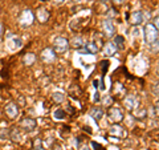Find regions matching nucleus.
<instances>
[{
	"label": "nucleus",
	"instance_id": "nucleus-1",
	"mask_svg": "<svg viewBox=\"0 0 159 150\" xmlns=\"http://www.w3.org/2000/svg\"><path fill=\"white\" fill-rule=\"evenodd\" d=\"M33 21H34L33 12L31 11V9H24V11L21 12V15H20V17H19L20 26H21L23 28H27V27H31L33 24Z\"/></svg>",
	"mask_w": 159,
	"mask_h": 150
},
{
	"label": "nucleus",
	"instance_id": "nucleus-2",
	"mask_svg": "<svg viewBox=\"0 0 159 150\" xmlns=\"http://www.w3.org/2000/svg\"><path fill=\"white\" fill-rule=\"evenodd\" d=\"M145 40L147 44H151L155 40H158V31L151 23L146 24V27H145Z\"/></svg>",
	"mask_w": 159,
	"mask_h": 150
},
{
	"label": "nucleus",
	"instance_id": "nucleus-3",
	"mask_svg": "<svg viewBox=\"0 0 159 150\" xmlns=\"http://www.w3.org/2000/svg\"><path fill=\"white\" fill-rule=\"evenodd\" d=\"M69 48V41L65 37H57L53 43V51L56 53H65Z\"/></svg>",
	"mask_w": 159,
	"mask_h": 150
},
{
	"label": "nucleus",
	"instance_id": "nucleus-4",
	"mask_svg": "<svg viewBox=\"0 0 159 150\" xmlns=\"http://www.w3.org/2000/svg\"><path fill=\"white\" fill-rule=\"evenodd\" d=\"M109 134L117 139H121V138L126 137V130L119 124H114V125H111V128L109 129Z\"/></svg>",
	"mask_w": 159,
	"mask_h": 150
},
{
	"label": "nucleus",
	"instance_id": "nucleus-5",
	"mask_svg": "<svg viewBox=\"0 0 159 150\" xmlns=\"http://www.w3.org/2000/svg\"><path fill=\"white\" fill-rule=\"evenodd\" d=\"M107 117H109V121H110V122L119 124L123 120V114H122V112L119 110L118 108H110L107 110Z\"/></svg>",
	"mask_w": 159,
	"mask_h": 150
},
{
	"label": "nucleus",
	"instance_id": "nucleus-6",
	"mask_svg": "<svg viewBox=\"0 0 159 150\" xmlns=\"http://www.w3.org/2000/svg\"><path fill=\"white\" fill-rule=\"evenodd\" d=\"M36 126H37V122H36V120H33V118L25 117L20 121V128L25 132H33L34 129H36Z\"/></svg>",
	"mask_w": 159,
	"mask_h": 150
},
{
	"label": "nucleus",
	"instance_id": "nucleus-7",
	"mask_svg": "<svg viewBox=\"0 0 159 150\" xmlns=\"http://www.w3.org/2000/svg\"><path fill=\"white\" fill-rule=\"evenodd\" d=\"M4 110H6V116L8 118L13 120L19 116V105L15 104V102H9L6 105V109H4Z\"/></svg>",
	"mask_w": 159,
	"mask_h": 150
},
{
	"label": "nucleus",
	"instance_id": "nucleus-8",
	"mask_svg": "<svg viewBox=\"0 0 159 150\" xmlns=\"http://www.w3.org/2000/svg\"><path fill=\"white\" fill-rule=\"evenodd\" d=\"M102 31L103 33H105V36L107 37H111L116 35V27H114V24L111 20H103L102 21Z\"/></svg>",
	"mask_w": 159,
	"mask_h": 150
},
{
	"label": "nucleus",
	"instance_id": "nucleus-9",
	"mask_svg": "<svg viewBox=\"0 0 159 150\" xmlns=\"http://www.w3.org/2000/svg\"><path fill=\"white\" fill-rule=\"evenodd\" d=\"M56 59V52L53 51V48H45L41 52V60L44 63H53Z\"/></svg>",
	"mask_w": 159,
	"mask_h": 150
},
{
	"label": "nucleus",
	"instance_id": "nucleus-10",
	"mask_svg": "<svg viewBox=\"0 0 159 150\" xmlns=\"http://www.w3.org/2000/svg\"><path fill=\"white\" fill-rule=\"evenodd\" d=\"M137 97L134 96V94H127V96L125 97V100H123V105H125V108L127 109V110H133L134 108L137 106Z\"/></svg>",
	"mask_w": 159,
	"mask_h": 150
},
{
	"label": "nucleus",
	"instance_id": "nucleus-11",
	"mask_svg": "<svg viewBox=\"0 0 159 150\" xmlns=\"http://www.w3.org/2000/svg\"><path fill=\"white\" fill-rule=\"evenodd\" d=\"M143 21V13L141 11H134L130 15V23L133 26H139Z\"/></svg>",
	"mask_w": 159,
	"mask_h": 150
},
{
	"label": "nucleus",
	"instance_id": "nucleus-12",
	"mask_svg": "<svg viewBox=\"0 0 159 150\" xmlns=\"http://www.w3.org/2000/svg\"><path fill=\"white\" fill-rule=\"evenodd\" d=\"M36 16H37V20L40 23H47L48 21V19H49V12L47 11L45 8H40L37 9V13H36Z\"/></svg>",
	"mask_w": 159,
	"mask_h": 150
},
{
	"label": "nucleus",
	"instance_id": "nucleus-13",
	"mask_svg": "<svg viewBox=\"0 0 159 150\" xmlns=\"http://www.w3.org/2000/svg\"><path fill=\"white\" fill-rule=\"evenodd\" d=\"M98 51H99V48H98V45L94 41H89V43L85 44V52L86 53L96 54V53H98Z\"/></svg>",
	"mask_w": 159,
	"mask_h": 150
},
{
	"label": "nucleus",
	"instance_id": "nucleus-14",
	"mask_svg": "<svg viewBox=\"0 0 159 150\" xmlns=\"http://www.w3.org/2000/svg\"><path fill=\"white\" fill-rule=\"evenodd\" d=\"M8 136H9V138H11L13 142H19L20 139H21V133H20V129L19 128L11 129L9 133H8Z\"/></svg>",
	"mask_w": 159,
	"mask_h": 150
},
{
	"label": "nucleus",
	"instance_id": "nucleus-15",
	"mask_svg": "<svg viewBox=\"0 0 159 150\" xmlns=\"http://www.w3.org/2000/svg\"><path fill=\"white\" fill-rule=\"evenodd\" d=\"M34 61H36V54L34 53H25L24 54V57H23V63L25 64L27 67H31V65H33L34 64Z\"/></svg>",
	"mask_w": 159,
	"mask_h": 150
},
{
	"label": "nucleus",
	"instance_id": "nucleus-16",
	"mask_svg": "<svg viewBox=\"0 0 159 150\" xmlns=\"http://www.w3.org/2000/svg\"><path fill=\"white\" fill-rule=\"evenodd\" d=\"M90 116L96 120V121H99V120H102V117H103V110H102V108H98V106H96V108H93L92 110H90Z\"/></svg>",
	"mask_w": 159,
	"mask_h": 150
},
{
	"label": "nucleus",
	"instance_id": "nucleus-17",
	"mask_svg": "<svg viewBox=\"0 0 159 150\" xmlns=\"http://www.w3.org/2000/svg\"><path fill=\"white\" fill-rule=\"evenodd\" d=\"M117 52V47L114 45V43H107L105 47H103V53L106 56H113L114 53Z\"/></svg>",
	"mask_w": 159,
	"mask_h": 150
},
{
	"label": "nucleus",
	"instance_id": "nucleus-18",
	"mask_svg": "<svg viewBox=\"0 0 159 150\" xmlns=\"http://www.w3.org/2000/svg\"><path fill=\"white\" fill-rule=\"evenodd\" d=\"M70 45L73 48H76V49H81L84 47V40L81 36H76V37H73L70 40Z\"/></svg>",
	"mask_w": 159,
	"mask_h": 150
},
{
	"label": "nucleus",
	"instance_id": "nucleus-19",
	"mask_svg": "<svg viewBox=\"0 0 159 150\" xmlns=\"http://www.w3.org/2000/svg\"><path fill=\"white\" fill-rule=\"evenodd\" d=\"M113 43H114V45L117 47V49H123V48H125V39H123L122 36H119V35L114 37Z\"/></svg>",
	"mask_w": 159,
	"mask_h": 150
},
{
	"label": "nucleus",
	"instance_id": "nucleus-20",
	"mask_svg": "<svg viewBox=\"0 0 159 150\" xmlns=\"http://www.w3.org/2000/svg\"><path fill=\"white\" fill-rule=\"evenodd\" d=\"M52 98H53V101L56 102V104H62L64 100H65V96H64L61 92H56V93H53Z\"/></svg>",
	"mask_w": 159,
	"mask_h": 150
},
{
	"label": "nucleus",
	"instance_id": "nucleus-21",
	"mask_svg": "<svg viewBox=\"0 0 159 150\" xmlns=\"http://www.w3.org/2000/svg\"><path fill=\"white\" fill-rule=\"evenodd\" d=\"M53 117L56 120H64L66 117V112L64 110V109H56L53 113Z\"/></svg>",
	"mask_w": 159,
	"mask_h": 150
},
{
	"label": "nucleus",
	"instance_id": "nucleus-22",
	"mask_svg": "<svg viewBox=\"0 0 159 150\" xmlns=\"http://www.w3.org/2000/svg\"><path fill=\"white\" fill-rule=\"evenodd\" d=\"M12 43H13V45H12L13 49H19V48H21V45H23L21 40H20L19 37H16V36H12Z\"/></svg>",
	"mask_w": 159,
	"mask_h": 150
},
{
	"label": "nucleus",
	"instance_id": "nucleus-23",
	"mask_svg": "<svg viewBox=\"0 0 159 150\" xmlns=\"http://www.w3.org/2000/svg\"><path fill=\"white\" fill-rule=\"evenodd\" d=\"M33 149L34 150H43V141L40 138L33 139Z\"/></svg>",
	"mask_w": 159,
	"mask_h": 150
},
{
	"label": "nucleus",
	"instance_id": "nucleus-24",
	"mask_svg": "<svg viewBox=\"0 0 159 150\" xmlns=\"http://www.w3.org/2000/svg\"><path fill=\"white\" fill-rule=\"evenodd\" d=\"M114 89H116V93L117 94H122V93H125V88L122 87L121 84H116V87H114Z\"/></svg>",
	"mask_w": 159,
	"mask_h": 150
},
{
	"label": "nucleus",
	"instance_id": "nucleus-25",
	"mask_svg": "<svg viewBox=\"0 0 159 150\" xmlns=\"http://www.w3.org/2000/svg\"><path fill=\"white\" fill-rule=\"evenodd\" d=\"M102 104L105 105V106H109V105H110V104H113V98H111V96H106L105 98H103Z\"/></svg>",
	"mask_w": 159,
	"mask_h": 150
},
{
	"label": "nucleus",
	"instance_id": "nucleus-26",
	"mask_svg": "<svg viewBox=\"0 0 159 150\" xmlns=\"http://www.w3.org/2000/svg\"><path fill=\"white\" fill-rule=\"evenodd\" d=\"M152 44V51L154 52H158L159 51V40H155L154 43H151Z\"/></svg>",
	"mask_w": 159,
	"mask_h": 150
},
{
	"label": "nucleus",
	"instance_id": "nucleus-27",
	"mask_svg": "<svg viewBox=\"0 0 159 150\" xmlns=\"http://www.w3.org/2000/svg\"><path fill=\"white\" fill-rule=\"evenodd\" d=\"M152 26L157 28V31H159V16L154 17V20H152Z\"/></svg>",
	"mask_w": 159,
	"mask_h": 150
},
{
	"label": "nucleus",
	"instance_id": "nucleus-28",
	"mask_svg": "<svg viewBox=\"0 0 159 150\" xmlns=\"http://www.w3.org/2000/svg\"><path fill=\"white\" fill-rule=\"evenodd\" d=\"M145 116H146V110H145V109H139L138 113H137V117L142 118V117H145Z\"/></svg>",
	"mask_w": 159,
	"mask_h": 150
},
{
	"label": "nucleus",
	"instance_id": "nucleus-29",
	"mask_svg": "<svg viewBox=\"0 0 159 150\" xmlns=\"http://www.w3.org/2000/svg\"><path fill=\"white\" fill-rule=\"evenodd\" d=\"M152 92L159 96V82H157L155 85H154V88H152Z\"/></svg>",
	"mask_w": 159,
	"mask_h": 150
},
{
	"label": "nucleus",
	"instance_id": "nucleus-30",
	"mask_svg": "<svg viewBox=\"0 0 159 150\" xmlns=\"http://www.w3.org/2000/svg\"><path fill=\"white\" fill-rule=\"evenodd\" d=\"M155 114H157V116H159V101L155 105Z\"/></svg>",
	"mask_w": 159,
	"mask_h": 150
},
{
	"label": "nucleus",
	"instance_id": "nucleus-31",
	"mask_svg": "<svg viewBox=\"0 0 159 150\" xmlns=\"http://www.w3.org/2000/svg\"><path fill=\"white\" fill-rule=\"evenodd\" d=\"M3 33H4V27H3V24L0 23V37L3 36Z\"/></svg>",
	"mask_w": 159,
	"mask_h": 150
},
{
	"label": "nucleus",
	"instance_id": "nucleus-32",
	"mask_svg": "<svg viewBox=\"0 0 159 150\" xmlns=\"http://www.w3.org/2000/svg\"><path fill=\"white\" fill-rule=\"evenodd\" d=\"M131 32H134L133 36H138V35H139V29L138 28H134V31H131Z\"/></svg>",
	"mask_w": 159,
	"mask_h": 150
},
{
	"label": "nucleus",
	"instance_id": "nucleus-33",
	"mask_svg": "<svg viewBox=\"0 0 159 150\" xmlns=\"http://www.w3.org/2000/svg\"><path fill=\"white\" fill-rule=\"evenodd\" d=\"M113 3H114V4H117V6H119V4H122V3H123V0H113Z\"/></svg>",
	"mask_w": 159,
	"mask_h": 150
},
{
	"label": "nucleus",
	"instance_id": "nucleus-34",
	"mask_svg": "<svg viewBox=\"0 0 159 150\" xmlns=\"http://www.w3.org/2000/svg\"><path fill=\"white\" fill-rule=\"evenodd\" d=\"M78 150H90V148L89 146H82L81 149H78Z\"/></svg>",
	"mask_w": 159,
	"mask_h": 150
},
{
	"label": "nucleus",
	"instance_id": "nucleus-35",
	"mask_svg": "<svg viewBox=\"0 0 159 150\" xmlns=\"http://www.w3.org/2000/svg\"><path fill=\"white\" fill-rule=\"evenodd\" d=\"M54 2H56V3H58V4H60V3H62L64 0H54Z\"/></svg>",
	"mask_w": 159,
	"mask_h": 150
},
{
	"label": "nucleus",
	"instance_id": "nucleus-36",
	"mask_svg": "<svg viewBox=\"0 0 159 150\" xmlns=\"http://www.w3.org/2000/svg\"><path fill=\"white\" fill-rule=\"evenodd\" d=\"M73 2H74V3H81L82 0H73Z\"/></svg>",
	"mask_w": 159,
	"mask_h": 150
},
{
	"label": "nucleus",
	"instance_id": "nucleus-37",
	"mask_svg": "<svg viewBox=\"0 0 159 150\" xmlns=\"http://www.w3.org/2000/svg\"><path fill=\"white\" fill-rule=\"evenodd\" d=\"M98 150H105V149H103V148H102V146H101V148H99V149H98Z\"/></svg>",
	"mask_w": 159,
	"mask_h": 150
},
{
	"label": "nucleus",
	"instance_id": "nucleus-38",
	"mask_svg": "<svg viewBox=\"0 0 159 150\" xmlns=\"http://www.w3.org/2000/svg\"><path fill=\"white\" fill-rule=\"evenodd\" d=\"M101 2H107V0H101Z\"/></svg>",
	"mask_w": 159,
	"mask_h": 150
},
{
	"label": "nucleus",
	"instance_id": "nucleus-39",
	"mask_svg": "<svg viewBox=\"0 0 159 150\" xmlns=\"http://www.w3.org/2000/svg\"><path fill=\"white\" fill-rule=\"evenodd\" d=\"M158 73H159V68H158Z\"/></svg>",
	"mask_w": 159,
	"mask_h": 150
}]
</instances>
